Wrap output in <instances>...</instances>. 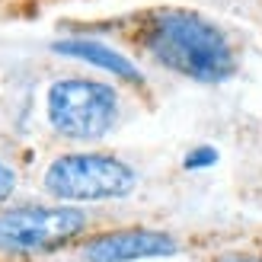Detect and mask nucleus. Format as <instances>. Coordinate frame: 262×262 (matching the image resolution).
Wrapping results in <instances>:
<instances>
[{
    "label": "nucleus",
    "mask_w": 262,
    "mask_h": 262,
    "mask_svg": "<svg viewBox=\"0 0 262 262\" xmlns=\"http://www.w3.org/2000/svg\"><path fill=\"white\" fill-rule=\"evenodd\" d=\"M42 186L58 202H106L125 199L138 186V173L112 154H61L48 163Z\"/></svg>",
    "instance_id": "f03ea898"
},
{
    "label": "nucleus",
    "mask_w": 262,
    "mask_h": 262,
    "mask_svg": "<svg viewBox=\"0 0 262 262\" xmlns=\"http://www.w3.org/2000/svg\"><path fill=\"white\" fill-rule=\"evenodd\" d=\"M217 262H262V256H253V253H227V256H221Z\"/></svg>",
    "instance_id": "1a4fd4ad"
},
{
    "label": "nucleus",
    "mask_w": 262,
    "mask_h": 262,
    "mask_svg": "<svg viewBox=\"0 0 262 262\" xmlns=\"http://www.w3.org/2000/svg\"><path fill=\"white\" fill-rule=\"evenodd\" d=\"M48 125L71 141H99L119 122L115 86L86 77H68L48 86Z\"/></svg>",
    "instance_id": "7ed1b4c3"
},
{
    "label": "nucleus",
    "mask_w": 262,
    "mask_h": 262,
    "mask_svg": "<svg viewBox=\"0 0 262 262\" xmlns=\"http://www.w3.org/2000/svg\"><path fill=\"white\" fill-rule=\"evenodd\" d=\"M214 163H217V150L211 147V144L192 147L186 154V160H182V166H186V169H205V166H214Z\"/></svg>",
    "instance_id": "0eeeda50"
},
{
    "label": "nucleus",
    "mask_w": 262,
    "mask_h": 262,
    "mask_svg": "<svg viewBox=\"0 0 262 262\" xmlns=\"http://www.w3.org/2000/svg\"><path fill=\"white\" fill-rule=\"evenodd\" d=\"M13 189H16V173H13L10 163L0 160V205H4L10 195H13Z\"/></svg>",
    "instance_id": "6e6552de"
},
{
    "label": "nucleus",
    "mask_w": 262,
    "mask_h": 262,
    "mask_svg": "<svg viewBox=\"0 0 262 262\" xmlns=\"http://www.w3.org/2000/svg\"><path fill=\"white\" fill-rule=\"evenodd\" d=\"M179 253V243L163 230L125 227L99 233L83 246L86 262H138V259H169Z\"/></svg>",
    "instance_id": "39448f33"
},
{
    "label": "nucleus",
    "mask_w": 262,
    "mask_h": 262,
    "mask_svg": "<svg viewBox=\"0 0 262 262\" xmlns=\"http://www.w3.org/2000/svg\"><path fill=\"white\" fill-rule=\"evenodd\" d=\"M86 230V211L71 205H19L0 211V253L38 256L71 243Z\"/></svg>",
    "instance_id": "20e7f679"
},
{
    "label": "nucleus",
    "mask_w": 262,
    "mask_h": 262,
    "mask_svg": "<svg viewBox=\"0 0 262 262\" xmlns=\"http://www.w3.org/2000/svg\"><path fill=\"white\" fill-rule=\"evenodd\" d=\"M141 42L157 64L195 83H224L237 74L230 38L195 10H154L144 23Z\"/></svg>",
    "instance_id": "f257e3e1"
},
{
    "label": "nucleus",
    "mask_w": 262,
    "mask_h": 262,
    "mask_svg": "<svg viewBox=\"0 0 262 262\" xmlns=\"http://www.w3.org/2000/svg\"><path fill=\"white\" fill-rule=\"evenodd\" d=\"M51 51L61 55V58H74V61L93 64V68L119 77V80H125V83H144V74H141V68L135 61L125 58L122 51L109 48L106 42H96V38H58V42H51Z\"/></svg>",
    "instance_id": "423d86ee"
}]
</instances>
